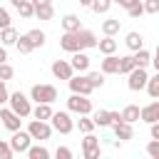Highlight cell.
<instances>
[{"instance_id": "6da1fadb", "label": "cell", "mask_w": 159, "mask_h": 159, "mask_svg": "<svg viewBox=\"0 0 159 159\" xmlns=\"http://www.w3.org/2000/svg\"><path fill=\"white\" fill-rule=\"evenodd\" d=\"M30 99H35V102H50L52 104L57 99V87L55 84H32Z\"/></svg>"}, {"instance_id": "7a4b0ae2", "label": "cell", "mask_w": 159, "mask_h": 159, "mask_svg": "<svg viewBox=\"0 0 159 159\" xmlns=\"http://www.w3.org/2000/svg\"><path fill=\"white\" fill-rule=\"evenodd\" d=\"M7 102H10V109H12L15 114H20V117H30V114H32L30 99H27L22 92H12V94L7 97Z\"/></svg>"}, {"instance_id": "3957f363", "label": "cell", "mask_w": 159, "mask_h": 159, "mask_svg": "<svg viewBox=\"0 0 159 159\" xmlns=\"http://www.w3.org/2000/svg\"><path fill=\"white\" fill-rule=\"evenodd\" d=\"M67 109L70 112H75V114H92V102H89V97L87 94H70V99H67Z\"/></svg>"}, {"instance_id": "277c9868", "label": "cell", "mask_w": 159, "mask_h": 159, "mask_svg": "<svg viewBox=\"0 0 159 159\" xmlns=\"http://www.w3.org/2000/svg\"><path fill=\"white\" fill-rule=\"evenodd\" d=\"M27 132H30V137H32V139L45 142V139H50V137H52V124H50V122H45V119H32V122L27 124Z\"/></svg>"}, {"instance_id": "5b68a950", "label": "cell", "mask_w": 159, "mask_h": 159, "mask_svg": "<svg viewBox=\"0 0 159 159\" xmlns=\"http://www.w3.org/2000/svg\"><path fill=\"white\" fill-rule=\"evenodd\" d=\"M50 122H52V129H57L60 134H70L75 129V122H72L70 112H52Z\"/></svg>"}, {"instance_id": "8992f818", "label": "cell", "mask_w": 159, "mask_h": 159, "mask_svg": "<svg viewBox=\"0 0 159 159\" xmlns=\"http://www.w3.org/2000/svg\"><path fill=\"white\" fill-rule=\"evenodd\" d=\"M127 77H129V80H127V84H129V89H132V92L144 89V87H147V80H149L147 67H134V70H132Z\"/></svg>"}, {"instance_id": "52a82bcc", "label": "cell", "mask_w": 159, "mask_h": 159, "mask_svg": "<svg viewBox=\"0 0 159 159\" xmlns=\"http://www.w3.org/2000/svg\"><path fill=\"white\" fill-rule=\"evenodd\" d=\"M67 84H70V89H72L75 94H87V97H89V94L94 92V87L89 84V80H87V75H77V77L72 75V77L67 80Z\"/></svg>"}, {"instance_id": "ba28073f", "label": "cell", "mask_w": 159, "mask_h": 159, "mask_svg": "<svg viewBox=\"0 0 159 159\" xmlns=\"http://www.w3.org/2000/svg\"><path fill=\"white\" fill-rule=\"evenodd\" d=\"M30 142H32L30 132H22V129L12 132V137H10V147H12V152H15V154H25V152H27V147H30Z\"/></svg>"}, {"instance_id": "9c48e42d", "label": "cell", "mask_w": 159, "mask_h": 159, "mask_svg": "<svg viewBox=\"0 0 159 159\" xmlns=\"http://www.w3.org/2000/svg\"><path fill=\"white\" fill-rule=\"evenodd\" d=\"M82 154H84V159H97L99 157V139L92 132H87L84 139H82Z\"/></svg>"}, {"instance_id": "30bf717a", "label": "cell", "mask_w": 159, "mask_h": 159, "mask_svg": "<svg viewBox=\"0 0 159 159\" xmlns=\"http://www.w3.org/2000/svg\"><path fill=\"white\" fill-rule=\"evenodd\" d=\"M0 122H2V127H5V129L17 132V129H20L22 117H20V114H15L12 109H0Z\"/></svg>"}, {"instance_id": "8fae6325", "label": "cell", "mask_w": 159, "mask_h": 159, "mask_svg": "<svg viewBox=\"0 0 159 159\" xmlns=\"http://www.w3.org/2000/svg\"><path fill=\"white\" fill-rule=\"evenodd\" d=\"M72 72H75V70H72V65H70L67 60H55V62H52V75H55L57 80H70Z\"/></svg>"}, {"instance_id": "7c38bea8", "label": "cell", "mask_w": 159, "mask_h": 159, "mask_svg": "<svg viewBox=\"0 0 159 159\" xmlns=\"http://www.w3.org/2000/svg\"><path fill=\"white\" fill-rule=\"evenodd\" d=\"M112 129H114V137H117L119 142H127V139L134 137V127H132L129 122H122V119H119V122L112 124Z\"/></svg>"}, {"instance_id": "4fadbf2b", "label": "cell", "mask_w": 159, "mask_h": 159, "mask_svg": "<svg viewBox=\"0 0 159 159\" xmlns=\"http://www.w3.org/2000/svg\"><path fill=\"white\" fill-rule=\"evenodd\" d=\"M77 40H80V50H89V47H97V35L92 32V30H77Z\"/></svg>"}, {"instance_id": "5bb4252c", "label": "cell", "mask_w": 159, "mask_h": 159, "mask_svg": "<svg viewBox=\"0 0 159 159\" xmlns=\"http://www.w3.org/2000/svg\"><path fill=\"white\" fill-rule=\"evenodd\" d=\"M139 119H142V122H147V124H152V122H157V119H159V102L154 99L152 104H147V107H142V112H139Z\"/></svg>"}, {"instance_id": "9a60e30c", "label": "cell", "mask_w": 159, "mask_h": 159, "mask_svg": "<svg viewBox=\"0 0 159 159\" xmlns=\"http://www.w3.org/2000/svg\"><path fill=\"white\" fill-rule=\"evenodd\" d=\"M60 47L65 52H77L80 50V40H77V32H65L60 37Z\"/></svg>"}, {"instance_id": "2e32d148", "label": "cell", "mask_w": 159, "mask_h": 159, "mask_svg": "<svg viewBox=\"0 0 159 159\" xmlns=\"http://www.w3.org/2000/svg\"><path fill=\"white\" fill-rule=\"evenodd\" d=\"M70 65H72V70H77V72H87V70H89V57H87L82 50H77V52H72Z\"/></svg>"}, {"instance_id": "e0dca14e", "label": "cell", "mask_w": 159, "mask_h": 159, "mask_svg": "<svg viewBox=\"0 0 159 159\" xmlns=\"http://www.w3.org/2000/svg\"><path fill=\"white\" fill-rule=\"evenodd\" d=\"M102 72H104V75H119V57L104 55V60H102Z\"/></svg>"}, {"instance_id": "ac0fdd59", "label": "cell", "mask_w": 159, "mask_h": 159, "mask_svg": "<svg viewBox=\"0 0 159 159\" xmlns=\"http://www.w3.org/2000/svg\"><path fill=\"white\" fill-rule=\"evenodd\" d=\"M35 17H40V20H52V17H55L52 2H40V5H35Z\"/></svg>"}, {"instance_id": "d6986e66", "label": "cell", "mask_w": 159, "mask_h": 159, "mask_svg": "<svg viewBox=\"0 0 159 159\" xmlns=\"http://www.w3.org/2000/svg\"><path fill=\"white\" fill-rule=\"evenodd\" d=\"M97 50H99L102 55H114V50H117V40H114L112 35H104V40L97 42Z\"/></svg>"}, {"instance_id": "ffe728a7", "label": "cell", "mask_w": 159, "mask_h": 159, "mask_svg": "<svg viewBox=\"0 0 159 159\" xmlns=\"http://www.w3.org/2000/svg\"><path fill=\"white\" fill-rule=\"evenodd\" d=\"M15 40H17V30H15L12 25H7V27H2V30H0V42H2L5 47L15 45Z\"/></svg>"}, {"instance_id": "44dd1931", "label": "cell", "mask_w": 159, "mask_h": 159, "mask_svg": "<svg viewBox=\"0 0 159 159\" xmlns=\"http://www.w3.org/2000/svg\"><path fill=\"white\" fill-rule=\"evenodd\" d=\"M32 117H35V119H45V122H47V119L52 117V107H50V102H37V107L32 109Z\"/></svg>"}, {"instance_id": "7402d4cb", "label": "cell", "mask_w": 159, "mask_h": 159, "mask_svg": "<svg viewBox=\"0 0 159 159\" xmlns=\"http://www.w3.org/2000/svg\"><path fill=\"white\" fill-rule=\"evenodd\" d=\"M139 112H142V109H139L137 104H127V107H124L119 114H122V122H129V124H134V122L139 119Z\"/></svg>"}, {"instance_id": "603a6c76", "label": "cell", "mask_w": 159, "mask_h": 159, "mask_svg": "<svg viewBox=\"0 0 159 159\" xmlns=\"http://www.w3.org/2000/svg\"><path fill=\"white\" fill-rule=\"evenodd\" d=\"M62 27H65V32H77V30L82 27V22H80V17H77V15H72V12H70V15H65V17H62Z\"/></svg>"}, {"instance_id": "cb8c5ba5", "label": "cell", "mask_w": 159, "mask_h": 159, "mask_svg": "<svg viewBox=\"0 0 159 159\" xmlns=\"http://www.w3.org/2000/svg\"><path fill=\"white\" fill-rule=\"evenodd\" d=\"M134 65L137 67H149L152 65V52L144 50V47L142 50H134Z\"/></svg>"}, {"instance_id": "d4e9b609", "label": "cell", "mask_w": 159, "mask_h": 159, "mask_svg": "<svg viewBox=\"0 0 159 159\" xmlns=\"http://www.w3.org/2000/svg\"><path fill=\"white\" fill-rule=\"evenodd\" d=\"M124 42H127L129 50H142V47H144V37H142L139 32H127V40H124Z\"/></svg>"}, {"instance_id": "484cf974", "label": "cell", "mask_w": 159, "mask_h": 159, "mask_svg": "<svg viewBox=\"0 0 159 159\" xmlns=\"http://www.w3.org/2000/svg\"><path fill=\"white\" fill-rule=\"evenodd\" d=\"M15 47H17V52H20V55H30V52L35 50V47H32V42L27 40V35H17Z\"/></svg>"}, {"instance_id": "4316f807", "label": "cell", "mask_w": 159, "mask_h": 159, "mask_svg": "<svg viewBox=\"0 0 159 159\" xmlns=\"http://www.w3.org/2000/svg\"><path fill=\"white\" fill-rule=\"evenodd\" d=\"M94 124L97 127H112V114H109V109H99V112H94Z\"/></svg>"}, {"instance_id": "83f0119b", "label": "cell", "mask_w": 159, "mask_h": 159, "mask_svg": "<svg viewBox=\"0 0 159 159\" xmlns=\"http://www.w3.org/2000/svg\"><path fill=\"white\" fill-rule=\"evenodd\" d=\"M77 127H80V132L82 134H87V132H94V119L89 117V114H80V119H77Z\"/></svg>"}, {"instance_id": "f1b7e54d", "label": "cell", "mask_w": 159, "mask_h": 159, "mask_svg": "<svg viewBox=\"0 0 159 159\" xmlns=\"http://www.w3.org/2000/svg\"><path fill=\"white\" fill-rule=\"evenodd\" d=\"M119 27H122V22H119V20H114V17H109V20H104V22H102V32H104V35H112V37L119 32Z\"/></svg>"}, {"instance_id": "f546056e", "label": "cell", "mask_w": 159, "mask_h": 159, "mask_svg": "<svg viewBox=\"0 0 159 159\" xmlns=\"http://www.w3.org/2000/svg\"><path fill=\"white\" fill-rule=\"evenodd\" d=\"M17 12H20V17H25V20L35 17V5H32V0H25V2H20V5H17Z\"/></svg>"}, {"instance_id": "4dcf8cb0", "label": "cell", "mask_w": 159, "mask_h": 159, "mask_svg": "<svg viewBox=\"0 0 159 159\" xmlns=\"http://www.w3.org/2000/svg\"><path fill=\"white\" fill-rule=\"evenodd\" d=\"M144 89L149 92V97H152V99H157V97H159V72H157L154 77H149V80H147V87H144Z\"/></svg>"}, {"instance_id": "1f68e13d", "label": "cell", "mask_w": 159, "mask_h": 159, "mask_svg": "<svg viewBox=\"0 0 159 159\" xmlns=\"http://www.w3.org/2000/svg\"><path fill=\"white\" fill-rule=\"evenodd\" d=\"M27 35V40L32 42V47H42L45 45V32L42 30H30V32H25Z\"/></svg>"}, {"instance_id": "d6a6232c", "label": "cell", "mask_w": 159, "mask_h": 159, "mask_svg": "<svg viewBox=\"0 0 159 159\" xmlns=\"http://www.w3.org/2000/svg\"><path fill=\"white\" fill-rule=\"evenodd\" d=\"M92 12H97V15H104V12H109V7H112V0H92Z\"/></svg>"}, {"instance_id": "836d02e7", "label": "cell", "mask_w": 159, "mask_h": 159, "mask_svg": "<svg viewBox=\"0 0 159 159\" xmlns=\"http://www.w3.org/2000/svg\"><path fill=\"white\" fill-rule=\"evenodd\" d=\"M30 159H47L50 157V152L45 149V147H27V152H25Z\"/></svg>"}, {"instance_id": "e575fe53", "label": "cell", "mask_w": 159, "mask_h": 159, "mask_svg": "<svg viewBox=\"0 0 159 159\" xmlns=\"http://www.w3.org/2000/svg\"><path fill=\"white\" fill-rule=\"evenodd\" d=\"M134 67V57H119V75H129Z\"/></svg>"}, {"instance_id": "d590c367", "label": "cell", "mask_w": 159, "mask_h": 159, "mask_svg": "<svg viewBox=\"0 0 159 159\" xmlns=\"http://www.w3.org/2000/svg\"><path fill=\"white\" fill-rule=\"evenodd\" d=\"M87 80H89V84L97 89V87L104 84V72H87Z\"/></svg>"}, {"instance_id": "8d00e7d4", "label": "cell", "mask_w": 159, "mask_h": 159, "mask_svg": "<svg viewBox=\"0 0 159 159\" xmlns=\"http://www.w3.org/2000/svg\"><path fill=\"white\" fill-rule=\"evenodd\" d=\"M15 77V70H12V65H7V62H0V80H12Z\"/></svg>"}, {"instance_id": "74e56055", "label": "cell", "mask_w": 159, "mask_h": 159, "mask_svg": "<svg viewBox=\"0 0 159 159\" xmlns=\"http://www.w3.org/2000/svg\"><path fill=\"white\" fill-rule=\"evenodd\" d=\"M15 152H12V147H10V142H2L0 139V159H10Z\"/></svg>"}, {"instance_id": "f35d334b", "label": "cell", "mask_w": 159, "mask_h": 159, "mask_svg": "<svg viewBox=\"0 0 159 159\" xmlns=\"http://www.w3.org/2000/svg\"><path fill=\"white\" fill-rule=\"evenodd\" d=\"M147 154H149L152 159H159V139H152V142L147 144Z\"/></svg>"}, {"instance_id": "ab89813d", "label": "cell", "mask_w": 159, "mask_h": 159, "mask_svg": "<svg viewBox=\"0 0 159 159\" xmlns=\"http://www.w3.org/2000/svg\"><path fill=\"white\" fill-rule=\"evenodd\" d=\"M127 12H129V17H142L144 15V5L142 2H134L132 7H127Z\"/></svg>"}, {"instance_id": "60d3db41", "label": "cell", "mask_w": 159, "mask_h": 159, "mask_svg": "<svg viewBox=\"0 0 159 159\" xmlns=\"http://www.w3.org/2000/svg\"><path fill=\"white\" fill-rule=\"evenodd\" d=\"M142 5H144V12H149V15L159 12V0H144Z\"/></svg>"}, {"instance_id": "b9f144b4", "label": "cell", "mask_w": 159, "mask_h": 159, "mask_svg": "<svg viewBox=\"0 0 159 159\" xmlns=\"http://www.w3.org/2000/svg\"><path fill=\"white\" fill-rule=\"evenodd\" d=\"M55 157H57V159H72V149H67V147H57V149H55Z\"/></svg>"}, {"instance_id": "7bdbcfd3", "label": "cell", "mask_w": 159, "mask_h": 159, "mask_svg": "<svg viewBox=\"0 0 159 159\" xmlns=\"http://www.w3.org/2000/svg\"><path fill=\"white\" fill-rule=\"evenodd\" d=\"M10 22H12V20H10V12H7L5 7H0V30H2V27H7Z\"/></svg>"}, {"instance_id": "ee69618b", "label": "cell", "mask_w": 159, "mask_h": 159, "mask_svg": "<svg viewBox=\"0 0 159 159\" xmlns=\"http://www.w3.org/2000/svg\"><path fill=\"white\" fill-rule=\"evenodd\" d=\"M7 97H10V92H7V87H5V80H0V104H5Z\"/></svg>"}, {"instance_id": "f6af8a7d", "label": "cell", "mask_w": 159, "mask_h": 159, "mask_svg": "<svg viewBox=\"0 0 159 159\" xmlns=\"http://www.w3.org/2000/svg\"><path fill=\"white\" fill-rule=\"evenodd\" d=\"M112 2H117L119 7H124V10H127V7H132V5H134V2H139V0H112Z\"/></svg>"}, {"instance_id": "bcb514c9", "label": "cell", "mask_w": 159, "mask_h": 159, "mask_svg": "<svg viewBox=\"0 0 159 159\" xmlns=\"http://www.w3.org/2000/svg\"><path fill=\"white\" fill-rule=\"evenodd\" d=\"M149 132H152V139H159V119L152 122V129H149Z\"/></svg>"}, {"instance_id": "7dc6e473", "label": "cell", "mask_w": 159, "mask_h": 159, "mask_svg": "<svg viewBox=\"0 0 159 159\" xmlns=\"http://www.w3.org/2000/svg\"><path fill=\"white\" fill-rule=\"evenodd\" d=\"M152 65H154V70L159 72V45H157V50H154V55H152Z\"/></svg>"}, {"instance_id": "c3c4849f", "label": "cell", "mask_w": 159, "mask_h": 159, "mask_svg": "<svg viewBox=\"0 0 159 159\" xmlns=\"http://www.w3.org/2000/svg\"><path fill=\"white\" fill-rule=\"evenodd\" d=\"M0 62H7V52H5V45L0 47Z\"/></svg>"}, {"instance_id": "681fc988", "label": "cell", "mask_w": 159, "mask_h": 159, "mask_svg": "<svg viewBox=\"0 0 159 159\" xmlns=\"http://www.w3.org/2000/svg\"><path fill=\"white\" fill-rule=\"evenodd\" d=\"M109 114H112V124H114V122H119V119H122V114H119V112H109Z\"/></svg>"}, {"instance_id": "f907efd6", "label": "cell", "mask_w": 159, "mask_h": 159, "mask_svg": "<svg viewBox=\"0 0 159 159\" xmlns=\"http://www.w3.org/2000/svg\"><path fill=\"white\" fill-rule=\"evenodd\" d=\"M77 2H80V5H84V7H89V5H92V0H77Z\"/></svg>"}, {"instance_id": "816d5d0a", "label": "cell", "mask_w": 159, "mask_h": 159, "mask_svg": "<svg viewBox=\"0 0 159 159\" xmlns=\"http://www.w3.org/2000/svg\"><path fill=\"white\" fill-rule=\"evenodd\" d=\"M40 2H52V0H32V5H40Z\"/></svg>"}, {"instance_id": "f5cc1de1", "label": "cell", "mask_w": 159, "mask_h": 159, "mask_svg": "<svg viewBox=\"0 0 159 159\" xmlns=\"http://www.w3.org/2000/svg\"><path fill=\"white\" fill-rule=\"evenodd\" d=\"M10 2H12L15 7H17V5H20V2H25V0H10Z\"/></svg>"}, {"instance_id": "db71d44e", "label": "cell", "mask_w": 159, "mask_h": 159, "mask_svg": "<svg viewBox=\"0 0 159 159\" xmlns=\"http://www.w3.org/2000/svg\"><path fill=\"white\" fill-rule=\"evenodd\" d=\"M157 102H159V97H157Z\"/></svg>"}]
</instances>
